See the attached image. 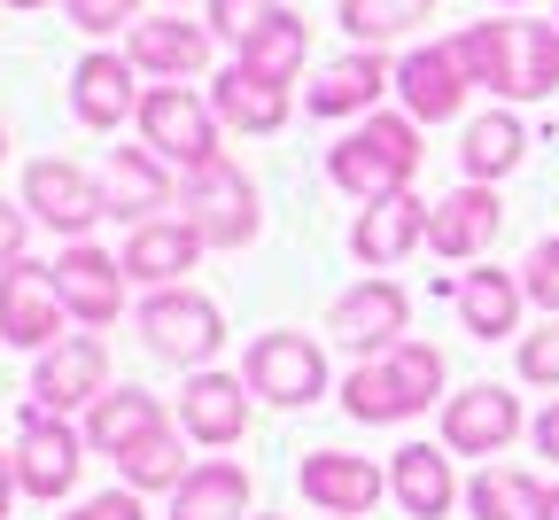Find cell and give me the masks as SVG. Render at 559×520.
<instances>
[{
	"mask_svg": "<svg viewBox=\"0 0 559 520\" xmlns=\"http://www.w3.org/2000/svg\"><path fill=\"white\" fill-rule=\"evenodd\" d=\"M412 172H419V125H412V117H389V109L358 117V125L326 147V179H334L342 194H358V202L404 194Z\"/></svg>",
	"mask_w": 559,
	"mask_h": 520,
	"instance_id": "1",
	"label": "cell"
},
{
	"mask_svg": "<svg viewBox=\"0 0 559 520\" xmlns=\"http://www.w3.org/2000/svg\"><path fill=\"white\" fill-rule=\"evenodd\" d=\"M179 217H187L210 249H249L264 234V202H257V187H249V172L234 156H210L202 172H187Z\"/></svg>",
	"mask_w": 559,
	"mask_h": 520,
	"instance_id": "2",
	"label": "cell"
},
{
	"mask_svg": "<svg viewBox=\"0 0 559 520\" xmlns=\"http://www.w3.org/2000/svg\"><path fill=\"white\" fill-rule=\"evenodd\" d=\"M140 342H148L164 365H187V374H202L210 357H218L226 342V311L210 304L202 287H148V304H140Z\"/></svg>",
	"mask_w": 559,
	"mask_h": 520,
	"instance_id": "3",
	"label": "cell"
},
{
	"mask_svg": "<svg viewBox=\"0 0 559 520\" xmlns=\"http://www.w3.org/2000/svg\"><path fill=\"white\" fill-rule=\"evenodd\" d=\"M241 381H249V397H264L280 412H304V404L326 397V350L311 334H296V327H272V334L249 342Z\"/></svg>",
	"mask_w": 559,
	"mask_h": 520,
	"instance_id": "4",
	"label": "cell"
},
{
	"mask_svg": "<svg viewBox=\"0 0 559 520\" xmlns=\"http://www.w3.org/2000/svg\"><path fill=\"white\" fill-rule=\"evenodd\" d=\"M132 125H140V140H148L164 164H179V172H202L210 156H226V147H218L226 125H218V109H210L194 86H148Z\"/></svg>",
	"mask_w": 559,
	"mask_h": 520,
	"instance_id": "5",
	"label": "cell"
},
{
	"mask_svg": "<svg viewBox=\"0 0 559 520\" xmlns=\"http://www.w3.org/2000/svg\"><path fill=\"white\" fill-rule=\"evenodd\" d=\"M9 451H16V482H24V497L55 505V497L79 489V466H86V427H70L62 412L24 404V427H16Z\"/></svg>",
	"mask_w": 559,
	"mask_h": 520,
	"instance_id": "6",
	"label": "cell"
},
{
	"mask_svg": "<svg viewBox=\"0 0 559 520\" xmlns=\"http://www.w3.org/2000/svg\"><path fill=\"white\" fill-rule=\"evenodd\" d=\"M24 210H32V226H47V234H62V241H86L102 217H109V194H102L94 172L62 164V156H39V164L24 172Z\"/></svg>",
	"mask_w": 559,
	"mask_h": 520,
	"instance_id": "7",
	"label": "cell"
},
{
	"mask_svg": "<svg viewBox=\"0 0 559 520\" xmlns=\"http://www.w3.org/2000/svg\"><path fill=\"white\" fill-rule=\"evenodd\" d=\"M521 427H528V419H521V397H513L506 381H474V389L443 397V451H451V459H481V466H489Z\"/></svg>",
	"mask_w": 559,
	"mask_h": 520,
	"instance_id": "8",
	"label": "cell"
},
{
	"mask_svg": "<svg viewBox=\"0 0 559 520\" xmlns=\"http://www.w3.org/2000/svg\"><path fill=\"white\" fill-rule=\"evenodd\" d=\"M94 397H109V350L102 334H62L55 350H39L32 365V404L39 412H94Z\"/></svg>",
	"mask_w": 559,
	"mask_h": 520,
	"instance_id": "9",
	"label": "cell"
},
{
	"mask_svg": "<svg viewBox=\"0 0 559 520\" xmlns=\"http://www.w3.org/2000/svg\"><path fill=\"white\" fill-rule=\"evenodd\" d=\"M404 327H412V295L396 287V280H358L349 295H334V311H326V334L342 342V350H358V357H381V350H396L404 342Z\"/></svg>",
	"mask_w": 559,
	"mask_h": 520,
	"instance_id": "10",
	"label": "cell"
},
{
	"mask_svg": "<svg viewBox=\"0 0 559 520\" xmlns=\"http://www.w3.org/2000/svg\"><path fill=\"white\" fill-rule=\"evenodd\" d=\"M62 287H55V264H9L0 272V342L9 350H55L62 342Z\"/></svg>",
	"mask_w": 559,
	"mask_h": 520,
	"instance_id": "11",
	"label": "cell"
},
{
	"mask_svg": "<svg viewBox=\"0 0 559 520\" xmlns=\"http://www.w3.org/2000/svg\"><path fill=\"white\" fill-rule=\"evenodd\" d=\"M210 39H218L210 24H194L187 9H164V16H140L124 32V55H132V70H148L156 86H179L210 62Z\"/></svg>",
	"mask_w": 559,
	"mask_h": 520,
	"instance_id": "12",
	"label": "cell"
},
{
	"mask_svg": "<svg viewBox=\"0 0 559 520\" xmlns=\"http://www.w3.org/2000/svg\"><path fill=\"white\" fill-rule=\"evenodd\" d=\"M249 381L241 374H187V389H179V427H187V442H202V451H234V442L249 435Z\"/></svg>",
	"mask_w": 559,
	"mask_h": 520,
	"instance_id": "13",
	"label": "cell"
},
{
	"mask_svg": "<svg viewBox=\"0 0 559 520\" xmlns=\"http://www.w3.org/2000/svg\"><path fill=\"white\" fill-rule=\"evenodd\" d=\"M428 217H436V202H419L412 187L404 194H381V202L358 210V226H349V257L373 264V272H389L412 249H428Z\"/></svg>",
	"mask_w": 559,
	"mask_h": 520,
	"instance_id": "14",
	"label": "cell"
},
{
	"mask_svg": "<svg viewBox=\"0 0 559 520\" xmlns=\"http://www.w3.org/2000/svg\"><path fill=\"white\" fill-rule=\"evenodd\" d=\"M389 86H396V62L381 47H349V55H334L319 79L304 86V109L311 117H373V102Z\"/></svg>",
	"mask_w": 559,
	"mask_h": 520,
	"instance_id": "15",
	"label": "cell"
},
{
	"mask_svg": "<svg viewBox=\"0 0 559 520\" xmlns=\"http://www.w3.org/2000/svg\"><path fill=\"white\" fill-rule=\"evenodd\" d=\"M55 287H62V311L79 327H117V311H124V264L94 241H70L55 257Z\"/></svg>",
	"mask_w": 559,
	"mask_h": 520,
	"instance_id": "16",
	"label": "cell"
},
{
	"mask_svg": "<svg viewBox=\"0 0 559 520\" xmlns=\"http://www.w3.org/2000/svg\"><path fill=\"white\" fill-rule=\"evenodd\" d=\"M498 226H506L498 187L466 179V187H451V194L436 202V217H428V249H436V257H451V264H474V257H489Z\"/></svg>",
	"mask_w": 559,
	"mask_h": 520,
	"instance_id": "17",
	"label": "cell"
},
{
	"mask_svg": "<svg viewBox=\"0 0 559 520\" xmlns=\"http://www.w3.org/2000/svg\"><path fill=\"white\" fill-rule=\"evenodd\" d=\"M466 70H459V47L443 39V47H412L404 62H396V94H404V117L412 125H451L459 109H466Z\"/></svg>",
	"mask_w": 559,
	"mask_h": 520,
	"instance_id": "18",
	"label": "cell"
},
{
	"mask_svg": "<svg viewBox=\"0 0 559 520\" xmlns=\"http://www.w3.org/2000/svg\"><path fill=\"white\" fill-rule=\"evenodd\" d=\"M132 79H140L132 55L94 47L79 70H70V109H79V125L86 132H117L124 117H140V94H148V86H132Z\"/></svg>",
	"mask_w": 559,
	"mask_h": 520,
	"instance_id": "19",
	"label": "cell"
},
{
	"mask_svg": "<svg viewBox=\"0 0 559 520\" xmlns=\"http://www.w3.org/2000/svg\"><path fill=\"white\" fill-rule=\"evenodd\" d=\"M296 482H304V497H311L319 512H334V520H366V512L381 505V489H389V474H381L373 459H349V451H311V459L296 466Z\"/></svg>",
	"mask_w": 559,
	"mask_h": 520,
	"instance_id": "20",
	"label": "cell"
},
{
	"mask_svg": "<svg viewBox=\"0 0 559 520\" xmlns=\"http://www.w3.org/2000/svg\"><path fill=\"white\" fill-rule=\"evenodd\" d=\"M102 194H109V217L148 226V217H164L179 202V179H171V164L156 156V147H117L109 172H102Z\"/></svg>",
	"mask_w": 559,
	"mask_h": 520,
	"instance_id": "21",
	"label": "cell"
},
{
	"mask_svg": "<svg viewBox=\"0 0 559 520\" xmlns=\"http://www.w3.org/2000/svg\"><path fill=\"white\" fill-rule=\"evenodd\" d=\"M202 249H210V241L187 226V217H148V226L124 234L117 264H124V280H140V287H179V272H194Z\"/></svg>",
	"mask_w": 559,
	"mask_h": 520,
	"instance_id": "22",
	"label": "cell"
},
{
	"mask_svg": "<svg viewBox=\"0 0 559 520\" xmlns=\"http://www.w3.org/2000/svg\"><path fill=\"white\" fill-rule=\"evenodd\" d=\"M389 497H396L412 520H443L466 489H459V474H451V451H443V442H404V451L389 459Z\"/></svg>",
	"mask_w": 559,
	"mask_h": 520,
	"instance_id": "23",
	"label": "cell"
},
{
	"mask_svg": "<svg viewBox=\"0 0 559 520\" xmlns=\"http://www.w3.org/2000/svg\"><path fill=\"white\" fill-rule=\"evenodd\" d=\"M451 304H459V327H466L474 342H506V334H521L528 287H521L513 272H498V264H481V272H459Z\"/></svg>",
	"mask_w": 559,
	"mask_h": 520,
	"instance_id": "24",
	"label": "cell"
},
{
	"mask_svg": "<svg viewBox=\"0 0 559 520\" xmlns=\"http://www.w3.org/2000/svg\"><path fill=\"white\" fill-rule=\"evenodd\" d=\"M210 109H218L226 132H280V125H288V109H296V94L280 86V79H257V70L226 62L218 86H210Z\"/></svg>",
	"mask_w": 559,
	"mask_h": 520,
	"instance_id": "25",
	"label": "cell"
},
{
	"mask_svg": "<svg viewBox=\"0 0 559 520\" xmlns=\"http://www.w3.org/2000/svg\"><path fill=\"white\" fill-rule=\"evenodd\" d=\"M164 427V404L148 397V389H109V397H94V412H86V451L94 459H124L132 442H148Z\"/></svg>",
	"mask_w": 559,
	"mask_h": 520,
	"instance_id": "26",
	"label": "cell"
},
{
	"mask_svg": "<svg viewBox=\"0 0 559 520\" xmlns=\"http://www.w3.org/2000/svg\"><path fill=\"white\" fill-rule=\"evenodd\" d=\"M559 24H506V102H551Z\"/></svg>",
	"mask_w": 559,
	"mask_h": 520,
	"instance_id": "27",
	"label": "cell"
},
{
	"mask_svg": "<svg viewBox=\"0 0 559 520\" xmlns=\"http://www.w3.org/2000/svg\"><path fill=\"white\" fill-rule=\"evenodd\" d=\"M342 412L358 427H404V419H419V397L396 381L389 357H358V374L342 381Z\"/></svg>",
	"mask_w": 559,
	"mask_h": 520,
	"instance_id": "28",
	"label": "cell"
},
{
	"mask_svg": "<svg viewBox=\"0 0 559 520\" xmlns=\"http://www.w3.org/2000/svg\"><path fill=\"white\" fill-rule=\"evenodd\" d=\"M241 512H249V466L234 459H202L171 489V520H241Z\"/></svg>",
	"mask_w": 559,
	"mask_h": 520,
	"instance_id": "29",
	"label": "cell"
},
{
	"mask_svg": "<svg viewBox=\"0 0 559 520\" xmlns=\"http://www.w3.org/2000/svg\"><path fill=\"white\" fill-rule=\"evenodd\" d=\"M521 156H528V125H521L513 109L474 117V125H466V140H459V164H466V179H481V187H498Z\"/></svg>",
	"mask_w": 559,
	"mask_h": 520,
	"instance_id": "30",
	"label": "cell"
},
{
	"mask_svg": "<svg viewBox=\"0 0 559 520\" xmlns=\"http://www.w3.org/2000/svg\"><path fill=\"white\" fill-rule=\"evenodd\" d=\"M117 474H124V489H140V497H148V489H179L194 466H187V427H156L148 442H132V451L117 459Z\"/></svg>",
	"mask_w": 559,
	"mask_h": 520,
	"instance_id": "31",
	"label": "cell"
},
{
	"mask_svg": "<svg viewBox=\"0 0 559 520\" xmlns=\"http://www.w3.org/2000/svg\"><path fill=\"white\" fill-rule=\"evenodd\" d=\"M466 512L474 520H536L544 512V482L521 474V466H481L466 482Z\"/></svg>",
	"mask_w": 559,
	"mask_h": 520,
	"instance_id": "32",
	"label": "cell"
},
{
	"mask_svg": "<svg viewBox=\"0 0 559 520\" xmlns=\"http://www.w3.org/2000/svg\"><path fill=\"white\" fill-rule=\"evenodd\" d=\"M436 16V0H342V32L358 47H389V39H412L419 24Z\"/></svg>",
	"mask_w": 559,
	"mask_h": 520,
	"instance_id": "33",
	"label": "cell"
},
{
	"mask_svg": "<svg viewBox=\"0 0 559 520\" xmlns=\"http://www.w3.org/2000/svg\"><path fill=\"white\" fill-rule=\"evenodd\" d=\"M304 47H311L304 16H296V9H280V16H272V24H264L234 62H241V70H257V79H280V86H288L296 70H304Z\"/></svg>",
	"mask_w": 559,
	"mask_h": 520,
	"instance_id": "34",
	"label": "cell"
},
{
	"mask_svg": "<svg viewBox=\"0 0 559 520\" xmlns=\"http://www.w3.org/2000/svg\"><path fill=\"white\" fill-rule=\"evenodd\" d=\"M451 47H459V70H466L474 86L506 94V24H466Z\"/></svg>",
	"mask_w": 559,
	"mask_h": 520,
	"instance_id": "35",
	"label": "cell"
},
{
	"mask_svg": "<svg viewBox=\"0 0 559 520\" xmlns=\"http://www.w3.org/2000/svg\"><path fill=\"white\" fill-rule=\"evenodd\" d=\"M272 16H280V0H202V24L218 32L234 55H241V47H249V39L272 24Z\"/></svg>",
	"mask_w": 559,
	"mask_h": 520,
	"instance_id": "36",
	"label": "cell"
},
{
	"mask_svg": "<svg viewBox=\"0 0 559 520\" xmlns=\"http://www.w3.org/2000/svg\"><path fill=\"white\" fill-rule=\"evenodd\" d=\"M381 357L396 365V381L419 397V412L443 397V350H428V342H396V350H381Z\"/></svg>",
	"mask_w": 559,
	"mask_h": 520,
	"instance_id": "37",
	"label": "cell"
},
{
	"mask_svg": "<svg viewBox=\"0 0 559 520\" xmlns=\"http://www.w3.org/2000/svg\"><path fill=\"white\" fill-rule=\"evenodd\" d=\"M521 287H528V304H536L544 319H559V234L528 249V264H521Z\"/></svg>",
	"mask_w": 559,
	"mask_h": 520,
	"instance_id": "38",
	"label": "cell"
},
{
	"mask_svg": "<svg viewBox=\"0 0 559 520\" xmlns=\"http://www.w3.org/2000/svg\"><path fill=\"white\" fill-rule=\"evenodd\" d=\"M521 381L559 389V319H544L536 334H521Z\"/></svg>",
	"mask_w": 559,
	"mask_h": 520,
	"instance_id": "39",
	"label": "cell"
},
{
	"mask_svg": "<svg viewBox=\"0 0 559 520\" xmlns=\"http://www.w3.org/2000/svg\"><path fill=\"white\" fill-rule=\"evenodd\" d=\"M62 9H70V24L94 32V39H109L117 24H124V32L140 24V0H62Z\"/></svg>",
	"mask_w": 559,
	"mask_h": 520,
	"instance_id": "40",
	"label": "cell"
},
{
	"mask_svg": "<svg viewBox=\"0 0 559 520\" xmlns=\"http://www.w3.org/2000/svg\"><path fill=\"white\" fill-rule=\"evenodd\" d=\"M62 520H148V505H140V489H102L86 505H70Z\"/></svg>",
	"mask_w": 559,
	"mask_h": 520,
	"instance_id": "41",
	"label": "cell"
},
{
	"mask_svg": "<svg viewBox=\"0 0 559 520\" xmlns=\"http://www.w3.org/2000/svg\"><path fill=\"white\" fill-rule=\"evenodd\" d=\"M24 241H32V210L24 202H0V272L24 264Z\"/></svg>",
	"mask_w": 559,
	"mask_h": 520,
	"instance_id": "42",
	"label": "cell"
},
{
	"mask_svg": "<svg viewBox=\"0 0 559 520\" xmlns=\"http://www.w3.org/2000/svg\"><path fill=\"white\" fill-rule=\"evenodd\" d=\"M528 435H536V451H544V459H559V397L536 412V427H528Z\"/></svg>",
	"mask_w": 559,
	"mask_h": 520,
	"instance_id": "43",
	"label": "cell"
},
{
	"mask_svg": "<svg viewBox=\"0 0 559 520\" xmlns=\"http://www.w3.org/2000/svg\"><path fill=\"white\" fill-rule=\"evenodd\" d=\"M16 497H24V482H16V451H0V520H9Z\"/></svg>",
	"mask_w": 559,
	"mask_h": 520,
	"instance_id": "44",
	"label": "cell"
},
{
	"mask_svg": "<svg viewBox=\"0 0 559 520\" xmlns=\"http://www.w3.org/2000/svg\"><path fill=\"white\" fill-rule=\"evenodd\" d=\"M536 520H559V482L544 489V512H536Z\"/></svg>",
	"mask_w": 559,
	"mask_h": 520,
	"instance_id": "45",
	"label": "cell"
},
{
	"mask_svg": "<svg viewBox=\"0 0 559 520\" xmlns=\"http://www.w3.org/2000/svg\"><path fill=\"white\" fill-rule=\"evenodd\" d=\"M9 9H47V0H9Z\"/></svg>",
	"mask_w": 559,
	"mask_h": 520,
	"instance_id": "46",
	"label": "cell"
},
{
	"mask_svg": "<svg viewBox=\"0 0 559 520\" xmlns=\"http://www.w3.org/2000/svg\"><path fill=\"white\" fill-rule=\"evenodd\" d=\"M0 156H9V132H0Z\"/></svg>",
	"mask_w": 559,
	"mask_h": 520,
	"instance_id": "47",
	"label": "cell"
},
{
	"mask_svg": "<svg viewBox=\"0 0 559 520\" xmlns=\"http://www.w3.org/2000/svg\"><path fill=\"white\" fill-rule=\"evenodd\" d=\"M498 9H521V0H498Z\"/></svg>",
	"mask_w": 559,
	"mask_h": 520,
	"instance_id": "48",
	"label": "cell"
},
{
	"mask_svg": "<svg viewBox=\"0 0 559 520\" xmlns=\"http://www.w3.org/2000/svg\"><path fill=\"white\" fill-rule=\"evenodd\" d=\"M171 9H187V0H171Z\"/></svg>",
	"mask_w": 559,
	"mask_h": 520,
	"instance_id": "49",
	"label": "cell"
}]
</instances>
